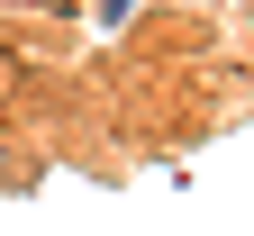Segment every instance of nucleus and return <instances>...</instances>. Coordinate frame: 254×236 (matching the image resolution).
Masks as SVG:
<instances>
[{
	"label": "nucleus",
	"instance_id": "nucleus-1",
	"mask_svg": "<svg viewBox=\"0 0 254 236\" xmlns=\"http://www.w3.org/2000/svg\"><path fill=\"white\" fill-rule=\"evenodd\" d=\"M136 9H145V0H100V27L118 37V27H136Z\"/></svg>",
	"mask_w": 254,
	"mask_h": 236
},
{
	"label": "nucleus",
	"instance_id": "nucleus-2",
	"mask_svg": "<svg viewBox=\"0 0 254 236\" xmlns=\"http://www.w3.org/2000/svg\"><path fill=\"white\" fill-rule=\"evenodd\" d=\"M18 182V163H9V127H0V191H9Z\"/></svg>",
	"mask_w": 254,
	"mask_h": 236
}]
</instances>
